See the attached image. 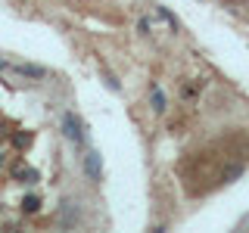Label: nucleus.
<instances>
[{"label":"nucleus","instance_id":"obj_8","mask_svg":"<svg viewBox=\"0 0 249 233\" xmlns=\"http://www.w3.org/2000/svg\"><path fill=\"white\" fill-rule=\"evenodd\" d=\"M28 140H31L28 134H16V137H13V143H16V146H25V143H28Z\"/></svg>","mask_w":249,"mask_h":233},{"label":"nucleus","instance_id":"obj_7","mask_svg":"<svg viewBox=\"0 0 249 233\" xmlns=\"http://www.w3.org/2000/svg\"><path fill=\"white\" fill-rule=\"evenodd\" d=\"M240 174H243V165H231L221 177H224V181H233V177H240Z\"/></svg>","mask_w":249,"mask_h":233},{"label":"nucleus","instance_id":"obj_5","mask_svg":"<svg viewBox=\"0 0 249 233\" xmlns=\"http://www.w3.org/2000/svg\"><path fill=\"white\" fill-rule=\"evenodd\" d=\"M13 177H19L22 183H35V181H37V171H35V168H16Z\"/></svg>","mask_w":249,"mask_h":233},{"label":"nucleus","instance_id":"obj_2","mask_svg":"<svg viewBox=\"0 0 249 233\" xmlns=\"http://www.w3.org/2000/svg\"><path fill=\"white\" fill-rule=\"evenodd\" d=\"M81 168H84V174H88V181L97 183L100 177H103V168H100V152H88L81 159Z\"/></svg>","mask_w":249,"mask_h":233},{"label":"nucleus","instance_id":"obj_3","mask_svg":"<svg viewBox=\"0 0 249 233\" xmlns=\"http://www.w3.org/2000/svg\"><path fill=\"white\" fill-rule=\"evenodd\" d=\"M150 106H153L156 115L165 112V93H162V87H153V90H150Z\"/></svg>","mask_w":249,"mask_h":233},{"label":"nucleus","instance_id":"obj_1","mask_svg":"<svg viewBox=\"0 0 249 233\" xmlns=\"http://www.w3.org/2000/svg\"><path fill=\"white\" fill-rule=\"evenodd\" d=\"M59 124H62V134L72 140V143H78V146L84 143V124H81V118H78L75 112H62Z\"/></svg>","mask_w":249,"mask_h":233},{"label":"nucleus","instance_id":"obj_4","mask_svg":"<svg viewBox=\"0 0 249 233\" xmlns=\"http://www.w3.org/2000/svg\"><path fill=\"white\" fill-rule=\"evenodd\" d=\"M13 72H19V75H25V78H44L47 72L41 66H28V62H22V66H10Z\"/></svg>","mask_w":249,"mask_h":233},{"label":"nucleus","instance_id":"obj_6","mask_svg":"<svg viewBox=\"0 0 249 233\" xmlns=\"http://www.w3.org/2000/svg\"><path fill=\"white\" fill-rule=\"evenodd\" d=\"M37 208H41V199H37V196H25V199H22V212H37Z\"/></svg>","mask_w":249,"mask_h":233},{"label":"nucleus","instance_id":"obj_9","mask_svg":"<svg viewBox=\"0 0 249 233\" xmlns=\"http://www.w3.org/2000/svg\"><path fill=\"white\" fill-rule=\"evenodd\" d=\"M137 28H140V34H150V22H146V19H140Z\"/></svg>","mask_w":249,"mask_h":233}]
</instances>
